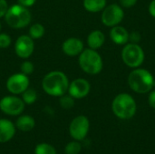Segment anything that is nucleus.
I'll list each match as a JSON object with an SVG mask.
<instances>
[{
  "label": "nucleus",
  "instance_id": "5",
  "mask_svg": "<svg viewBox=\"0 0 155 154\" xmlns=\"http://www.w3.org/2000/svg\"><path fill=\"white\" fill-rule=\"evenodd\" d=\"M5 20L6 24L15 29H20L27 26L31 22V13L27 7H25L19 4L13 5L8 7L6 14L5 15Z\"/></svg>",
  "mask_w": 155,
  "mask_h": 154
},
{
  "label": "nucleus",
  "instance_id": "23",
  "mask_svg": "<svg viewBox=\"0 0 155 154\" xmlns=\"http://www.w3.org/2000/svg\"><path fill=\"white\" fill-rule=\"evenodd\" d=\"M59 103L61 107L64 110H69L74 107V98H73L70 94H64L60 96Z\"/></svg>",
  "mask_w": 155,
  "mask_h": 154
},
{
  "label": "nucleus",
  "instance_id": "7",
  "mask_svg": "<svg viewBox=\"0 0 155 154\" xmlns=\"http://www.w3.org/2000/svg\"><path fill=\"white\" fill-rule=\"evenodd\" d=\"M124 18V10L119 4H111L102 11L101 21L107 27L119 25Z\"/></svg>",
  "mask_w": 155,
  "mask_h": 154
},
{
  "label": "nucleus",
  "instance_id": "13",
  "mask_svg": "<svg viewBox=\"0 0 155 154\" xmlns=\"http://www.w3.org/2000/svg\"><path fill=\"white\" fill-rule=\"evenodd\" d=\"M84 49V48L83 41L76 37H70L66 39L62 44V50L64 54L68 56L79 55Z\"/></svg>",
  "mask_w": 155,
  "mask_h": 154
},
{
  "label": "nucleus",
  "instance_id": "10",
  "mask_svg": "<svg viewBox=\"0 0 155 154\" xmlns=\"http://www.w3.org/2000/svg\"><path fill=\"white\" fill-rule=\"evenodd\" d=\"M29 84L28 75H25L23 73H17L7 79L6 89L12 94H22L29 87Z\"/></svg>",
  "mask_w": 155,
  "mask_h": 154
},
{
  "label": "nucleus",
  "instance_id": "28",
  "mask_svg": "<svg viewBox=\"0 0 155 154\" xmlns=\"http://www.w3.org/2000/svg\"><path fill=\"white\" fill-rule=\"evenodd\" d=\"M8 9V5L6 0H0V18L4 17Z\"/></svg>",
  "mask_w": 155,
  "mask_h": 154
},
{
  "label": "nucleus",
  "instance_id": "19",
  "mask_svg": "<svg viewBox=\"0 0 155 154\" xmlns=\"http://www.w3.org/2000/svg\"><path fill=\"white\" fill-rule=\"evenodd\" d=\"M45 34V27L39 23L32 25L29 28V35L33 39H40Z\"/></svg>",
  "mask_w": 155,
  "mask_h": 154
},
{
  "label": "nucleus",
  "instance_id": "18",
  "mask_svg": "<svg viewBox=\"0 0 155 154\" xmlns=\"http://www.w3.org/2000/svg\"><path fill=\"white\" fill-rule=\"evenodd\" d=\"M84 8L90 13L102 12L107 5V0H84Z\"/></svg>",
  "mask_w": 155,
  "mask_h": 154
},
{
  "label": "nucleus",
  "instance_id": "6",
  "mask_svg": "<svg viewBox=\"0 0 155 154\" xmlns=\"http://www.w3.org/2000/svg\"><path fill=\"white\" fill-rule=\"evenodd\" d=\"M121 57L126 66L134 69L143 65L145 59V54L144 50L139 44L129 42L124 45Z\"/></svg>",
  "mask_w": 155,
  "mask_h": 154
},
{
  "label": "nucleus",
  "instance_id": "12",
  "mask_svg": "<svg viewBox=\"0 0 155 154\" xmlns=\"http://www.w3.org/2000/svg\"><path fill=\"white\" fill-rule=\"evenodd\" d=\"M91 91L90 83L84 78H76L69 84L68 94L74 99H83L86 97Z\"/></svg>",
  "mask_w": 155,
  "mask_h": 154
},
{
  "label": "nucleus",
  "instance_id": "11",
  "mask_svg": "<svg viewBox=\"0 0 155 154\" xmlns=\"http://www.w3.org/2000/svg\"><path fill=\"white\" fill-rule=\"evenodd\" d=\"M35 50L34 39L30 35H20L15 44V51L18 57L23 59L29 58Z\"/></svg>",
  "mask_w": 155,
  "mask_h": 154
},
{
  "label": "nucleus",
  "instance_id": "31",
  "mask_svg": "<svg viewBox=\"0 0 155 154\" xmlns=\"http://www.w3.org/2000/svg\"><path fill=\"white\" fill-rule=\"evenodd\" d=\"M148 12L152 17L155 18V0H152L148 6Z\"/></svg>",
  "mask_w": 155,
  "mask_h": 154
},
{
  "label": "nucleus",
  "instance_id": "9",
  "mask_svg": "<svg viewBox=\"0 0 155 154\" xmlns=\"http://www.w3.org/2000/svg\"><path fill=\"white\" fill-rule=\"evenodd\" d=\"M25 105L24 101L15 95L5 96L0 100V110L10 116L20 115L25 110Z\"/></svg>",
  "mask_w": 155,
  "mask_h": 154
},
{
  "label": "nucleus",
  "instance_id": "32",
  "mask_svg": "<svg viewBox=\"0 0 155 154\" xmlns=\"http://www.w3.org/2000/svg\"><path fill=\"white\" fill-rule=\"evenodd\" d=\"M153 89H155V78H154V81H153Z\"/></svg>",
  "mask_w": 155,
  "mask_h": 154
},
{
  "label": "nucleus",
  "instance_id": "21",
  "mask_svg": "<svg viewBox=\"0 0 155 154\" xmlns=\"http://www.w3.org/2000/svg\"><path fill=\"white\" fill-rule=\"evenodd\" d=\"M37 99V93L32 88H27L23 93H22V100L25 104H33Z\"/></svg>",
  "mask_w": 155,
  "mask_h": 154
},
{
  "label": "nucleus",
  "instance_id": "15",
  "mask_svg": "<svg viewBox=\"0 0 155 154\" xmlns=\"http://www.w3.org/2000/svg\"><path fill=\"white\" fill-rule=\"evenodd\" d=\"M15 134V125L7 119H0V143L11 141Z\"/></svg>",
  "mask_w": 155,
  "mask_h": 154
},
{
  "label": "nucleus",
  "instance_id": "20",
  "mask_svg": "<svg viewBox=\"0 0 155 154\" xmlns=\"http://www.w3.org/2000/svg\"><path fill=\"white\" fill-rule=\"evenodd\" d=\"M35 154H56V150L53 145L46 143H42L35 146Z\"/></svg>",
  "mask_w": 155,
  "mask_h": 154
},
{
  "label": "nucleus",
  "instance_id": "17",
  "mask_svg": "<svg viewBox=\"0 0 155 154\" xmlns=\"http://www.w3.org/2000/svg\"><path fill=\"white\" fill-rule=\"evenodd\" d=\"M35 126V119L30 115H21L15 122V128L22 132H30Z\"/></svg>",
  "mask_w": 155,
  "mask_h": 154
},
{
  "label": "nucleus",
  "instance_id": "27",
  "mask_svg": "<svg viewBox=\"0 0 155 154\" xmlns=\"http://www.w3.org/2000/svg\"><path fill=\"white\" fill-rule=\"evenodd\" d=\"M142 39V36L139 32L134 31L130 33L129 34V42L130 43H134V44H139Z\"/></svg>",
  "mask_w": 155,
  "mask_h": 154
},
{
  "label": "nucleus",
  "instance_id": "16",
  "mask_svg": "<svg viewBox=\"0 0 155 154\" xmlns=\"http://www.w3.org/2000/svg\"><path fill=\"white\" fill-rule=\"evenodd\" d=\"M86 41L89 48L98 50L105 43V34L100 30H94L88 34Z\"/></svg>",
  "mask_w": 155,
  "mask_h": 154
},
{
  "label": "nucleus",
  "instance_id": "29",
  "mask_svg": "<svg viewBox=\"0 0 155 154\" xmlns=\"http://www.w3.org/2000/svg\"><path fill=\"white\" fill-rule=\"evenodd\" d=\"M148 93V103L153 109H155V89H153Z\"/></svg>",
  "mask_w": 155,
  "mask_h": 154
},
{
  "label": "nucleus",
  "instance_id": "33",
  "mask_svg": "<svg viewBox=\"0 0 155 154\" xmlns=\"http://www.w3.org/2000/svg\"><path fill=\"white\" fill-rule=\"evenodd\" d=\"M0 29H1V24H0Z\"/></svg>",
  "mask_w": 155,
  "mask_h": 154
},
{
  "label": "nucleus",
  "instance_id": "14",
  "mask_svg": "<svg viewBox=\"0 0 155 154\" xmlns=\"http://www.w3.org/2000/svg\"><path fill=\"white\" fill-rule=\"evenodd\" d=\"M129 31L122 26V25H116L114 27H111L109 32V36L111 41L115 44L116 45H124L127 43H129Z\"/></svg>",
  "mask_w": 155,
  "mask_h": 154
},
{
  "label": "nucleus",
  "instance_id": "25",
  "mask_svg": "<svg viewBox=\"0 0 155 154\" xmlns=\"http://www.w3.org/2000/svg\"><path fill=\"white\" fill-rule=\"evenodd\" d=\"M11 43H12V40H11L10 35L5 33L0 34V48H7L10 46Z\"/></svg>",
  "mask_w": 155,
  "mask_h": 154
},
{
  "label": "nucleus",
  "instance_id": "26",
  "mask_svg": "<svg viewBox=\"0 0 155 154\" xmlns=\"http://www.w3.org/2000/svg\"><path fill=\"white\" fill-rule=\"evenodd\" d=\"M138 0H119V5L124 9H129L134 7L137 4Z\"/></svg>",
  "mask_w": 155,
  "mask_h": 154
},
{
  "label": "nucleus",
  "instance_id": "22",
  "mask_svg": "<svg viewBox=\"0 0 155 154\" xmlns=\"http://www.w3.org/2000/svg\"><path fill=\"white\" fill-rule=\"evenodd\" d=\"M82 150V145L78 141H72L68 143L64 147L65 154H79Z\"/></svg>",
  "mask_w": 155,
  "mask_h": 154
},
{
  "label": "nucleus",
  "instance_id": "24",
  "mask_svg": "<svg viewBox=\"0 0 155 154\" xmlns=\"http://www.w3.org/2000/svg\"><path fill=\"white\" fill-rule=\"evenodd\" d=\"M20 69H21V73H23L25 75H30L34 73L35 70V66L33 64L32 62L30 61H25L21 64L20 65Z\"/></svg>",
  "mask_w": 155,
  "mask_h": 154
},
{
  "label": "nucleus",
  "instance_id": "3",
  "mask_svg": "<svg viewBox=\"0 0 155 154\" xmlns=\"http://www.w3.org/2000/svg\"><path fill=\"white\" fill-rule=\"evenodd\" d=\"M112 111L117 118L121 120H130L136 114V101L130 93H118L112 102Z\"/></svg>",
  "mask_w": 155,
  "mask_h": 154
},
{
  "label": "nucleus",
  "instance_id": "30",
  "mask_svg": "<svg viewBox=\"0 0 155 154\" xmlns=\"http://www.w3.org/2000/svg\"><path fill=\"white\" fill-rule=\"evenodd\" d=\"M36 0H18V4L25 6V7H30L35 5Z\"/></svg>",
  "mask_w": 155,
  "mask_h": 154
},
{
  "label": "nucleus",
  "instance_id": "1",
  "mask_svg": "<svg viewBox=\"0 0 155 154\" xmlns=\"http://www.w3.org/2000/svg\"><path fill=\"white\" fill-rule=\"evenodd\" d=\"M69 80L66 74L61 71H52L45 75L42 80L43 90L51 96L60 97L68 91Z\"/></svg>",
  "mask_w": 155,
  "mask_h": 154
},
{
  "label": "nucleus",
  "instance_id": "8",
  "mask_svg": "<svg viewBox=\"0 0 155 154\" xmlns=\"http://www.w3.org/2000/svg\"><path fill=\"white\" fill-rule=\"evenodd\" d=\"M89 119L84 115H78L71 122L69 125V133L74 140L81 142L86 138L89 133Z\"/></svg>",
  "mask_w": 155,
  "mask_h": 154
},
{
  "label": "nucleus",
  "instance_id": "4",
  "mask_svg": "<svg viewBox=\"0 0 155 154\" xmlns=\"http://www.w3.org/2000/svg\"><path fill=\"white\" fill-rule=\"evenodd\" d=\"M78 63L81 69L90 75L99 74L104 68V61L101 54L97 50L91 48L83 50L79 54Z\"/></svg>",
  "mask_w": 155,
  "mask_h": 154
},
{
  "label": "nucleus",
  "instance_id": "2",
  "mask_svg": "<svg viewBox=\"0 0 155 154\" xmlns=\"http://www.w3.org/2000/svg\"><path fill=\"white\" fill-rule=\"evenodd\" d=\"M153 81L154 76L153 74L142 67L133 69L127 77V83L131 90L139 94L151 92L153 89Z\"/></svg>",
  "mask_w": 155,
  "mask_h": 154
}]
</instances>
